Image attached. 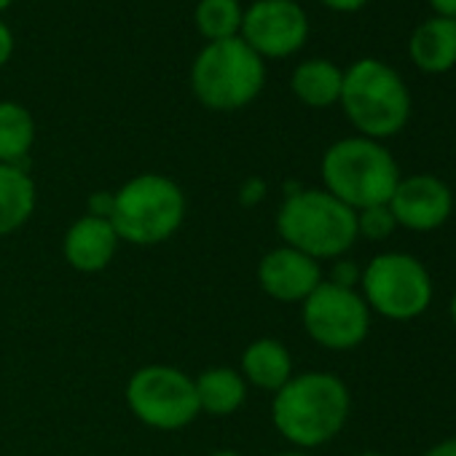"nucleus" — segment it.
<instances>
[{"label": "nucleus", "mask_w": 456, "mask_h": 456, "mask_svg": "<svg viewBox=\"0 0 456 456\" xmlns=\"http://www.w3.org/2000/svg\"><path fill=\"white\" fill-rule=\"evenodd\" d=\"M352 411L349 387L322 370L293 376L280 392H274L272 421L277 432L301 451L320 448L338 437Z\"/></svg>", "instance_id": "obj_1"}, {"label": "nucleus", "mask_w": 456, "mask_h": 456, "mask_svg": "<svg viewBox=\"0 0 456 456\" xmlns=\"http://www.w3.org/2000/svg\"><path fill=\"white\" fill-rule=\"evenodd\" d=\"M338 105L360 137L379 142L400 134L413 110L405 78L376 57H362L344 70Z\"/></svg>", "instance_id": "obj_2"}, {"label": "nucleus", "mask_w": 456, "mask_h": 456, "mask_svg": "<svg viewBox=\"0 0 456 456\" xmlns=\"http://www.w3.org/2000/svg\"><path fill=\"white\" fill-rule=\"evenodd\" d=\"M277 232L288 248L314 261H336L360 240L357 212L325 188H301L290 193L277 212Z\"/></svg>", "instance_id": "obj_3"}, {"label": "nucleus", "mask_w": 456, "mask_h": 456, "mask_svg": "<svg viewBox=\"0 0 456 456\" xmlns=\"http://www.w3.org/2000/svg\"><path fill=\"white\" fill-rule=\"evenodd\" d=\"M320 172L325 191L354 212L387 204L403 177L392 151L360 134L336 140L325 151Z\"/></svg>", "instance_id": "obj_4"}, {"label": "nucleus", "mask_w": 456, "mask_h": 456, "mask_svg": "<svg viewBox=\"0 0 456 456\" xmlns=\"http://www.w3.org/2000/svg\"><path fill=\"white\" fill-rule=\"evenodd\" d=\"M185 196L180 185L164 175H137L124 183L110 201L108 220L121 242L151 248L161 245L183 225Z\"/></svg>", "instance_id": "obj_5"}, {"label": "nucleus", "mask_w": 456, "mask_h": 456, "mask_svg": "<svg viewBox=\"0 0 456 456\" xmlns=\"http://www.w3.org/2000/svg\"><path fill=\"white\" fill-rule=\"evenodd\" d=\"M264 84L266 65L242 38L207 44L191 65L193 97L209 110H242L261 94Z\"/></svg>", "instance_id": "obj_6"}, {"label": "nucleus", "mask_w": 456, "mask_h": 456, "mask_svg": "<svg viewBox=\"0 0 456 456\" xmlns=\"http://www.w3.org/2000/svg\"><path fill=\"white\" fill-rule=\"evenodd\" d=\"M360 296L370 314L376 312L392 322H411L432 306L435 285L416 256L389 250L373 256L360 272Z\"/></svg>", "instance_id": "obj_7"}, {"label": "nucleus", "mask_w": 456, "mask_h": 456, "mask_svg": "<svg viewBox=\"0 0 456 456\" xmlns=\"http://www.w3.org/2000/svg\"><path fill=\"white\" fill-rule=\"evenodd\" d=\"M126 405L142 424L164 432L183 429L201 413L193 379L172 365H145L132 373Z\"/></svg>", "instance_id": "obj_8"}, {"label": "nucleus", "mask_w": 456, "mask_h": 456, "mask_svg": "<svg viewBox=\"0 0 456 456\" xmlns=\"http://www.w3.org/2000/svg\"><path fill=\"white\" fill-rule=\"evenodd\" d=\"M301 320L309 338L328 352H352L370 333V309L357 288L322 280L301 304Z\"/></svg>", "instance_id": "obj_9"}, {"label": "nucleus", "mask_w": 456, "mask_h": 456, "mask_svg": "<svg viewBox=\"0 0 456 456\" xmlns=\"http://www.w3.org/2000/svg\"><path fill=\"white\" fill-rule=\"evenodd\" d=\"M240 38L261 60H285L309 41V17L296 0H256L245 9Z\"/></svg>", "instance_id": "obj_10"}, {"label": "nucleus", "mask_w": 456, "mask_h": 456, "mask_svg": "<svg viewBox=\"0 0 456 456\" xmlns=\"http://www.w3.org/2000/svg\"><path fill=\"white\" fill-rule=\"evenodd\" d=\"M387 207L397 228H408V232H416V234H429L448 223L453 212V191L443 177L429 175V172H416V175L400 177Z\"/></svg>", "instance_id": "obj_11"}, {"label": "nucleus", "mask_w": 456, "mask_h": 456, "mask_svg": "<svg viewBox=\"0 0 456 456\" xmlns=\"http://www.w3.org/2000/svg\"><path fill=\"white\" fill-rule=\"evenodd\" d=\"M261 290L280 304H304L322 282L320 261L282 245L261 258L258 266Z\"/></svg>", "instance_id": "obj_12"}, {"label": "nucleus", "mask_w": 456, "mask_h": 456, "mask_svg": "<svg viewBox=\"0 0 456 456\" xmlns=\"http://www.w3.org/2000/svg\"><path fill=\"white\" fill-rule=\"evenodd\" d=\"M118 234L116 228L110 225L108 217L100 215H84L78 217L65 234L62 242V253L65 261L84 274H94L110 266L116 250H118Z\"/></svg>", "instance_id": "obj_13"}, {"label": "nucleus", "mask_w": 456, "mask_h": 456, "mask_svg": "<svg viewBox=\"0 0 456 456\" xmlns=\"http://www.w3.org/2000/svg\"><path fill=\"white\" fill-rule=\"evenodd\" d=\"M408 57L424 76H443L456 68V20L427 17L411 30Z\"/></svg>", "instance_id": "obj_14"}, {"label": "nucleus", "mask_w": 456, "mask_h": 456, "mask_svg": "<svg viewBox=\"0 0 456 456\" xmlns=\"http://www.w3.org/2000/svg\"><path fill=\"white\" fill-rule=\"evenodd\" d=\"M242 379L258 389L280 392L293 379V357L277 338H258L242 354Z\"/></svg>", "instance_id": "obj_15"}, {"label": "nucleus", "mask_w": 456, "mask_h": 456, "mask_svg": "<svg viewBox=\"0 0 456 456\" xmlns=\"http://www.w3.org/2000/svg\"><path fill=\"white\" fill-rule=\"evenodd\" d=\"M193 384L199 411L209 416H232L248 400V381L240 370L228 365L207 368L204 373H199V379H193Z\"/></svg>", "instance_id": "obj_16"}, {"label": "nucleus", "mask_w": 456, "mask_h": 456, "mask_svg": "<svg viewBox=\"0 0 456 456\" xmlns=\"http://www.w3.org/2000/svg\"><path fill=\"white\" fill-rule=\"evenodd\" d=\"M344 70L330 60H304L290 78V89L306 108H333L341 100Z\"/></svg>", "instance_id": "obj_17"}, {"label": "nucleus", "mask_w": 456, "mask_h": 456, "mask_svg": "<svg viewBox=\"0 0 456 456\" xmlns=\"http://www.w3.org/2000/svg\"><path fill=\"white\" fill-rule=\"evenodd\" d=\"M36 212V183L14 164H0V237L14 234Z\"/></svg>", "instance_id": "obj_18"}, {"label": "nucleus", "mask_w": 456, "mask_h": 456, "mask_svg": "<svg viewBox=\"0 0 456 456\" xmlns=\"http://www.w3.org/2000/svg\"><path fill=\"white\" fill-rule=\"evenodd\" d=\"M36 142V121L33 113L12 100L0 102V164H14L30 153Z\"/></svg>", "instance_id": "obj_19"}, {"label": "nucleus", "mask_w": 456, "mask_h": 456, "mask_svg": "<svg viewBox=\"0 0 456 456\" xmlns=\"http://www.w3.org/2000/svg\"><path fill=\"white\" fill-rule=\"evenodd\" d=\"M242 17L245 9L240 0H199L193 12L196 30L207 38V44L240 38Z\"/></svg>", "instance_id": "obj_20"}, {"label": "nucleus", "mask_w": 456, "mask_h": 456, "mask_svg": "<svg viewBox=\"0 0 456 456\" xmlns=\"http://www.w3.org/2000/svg\"><path fill=\"white\" fill-rule=\"evenodd\" d=\"M397 232V223L389 212L387 204L381 207H368L357 212V237L368 242H384Z\"/></svg>", "instance_id": "obj_21"}, {"label": "nucleus", "mask_w": 456, "mask_h": 456, "mask_svg": "<svg viewBox=\"0 0 456 456\" xmlns=\"http://www.w3.org/2000/svg\"><path fill=\"white\" fill-rule=\"evenodd\" d=\"M330 282L344 285V288H354V285L360 282V269H357V266H352V264H346V261H338V264H336V269H333Z\"/></svg>", "instance_id": "obj_22"}, {"label": "nucleus", "mask_w": 456, "mask_h": 456, "mask_svg": "<svg viewBox=\"0 0 456 456\" xmlns=\"http://www.w3.org/2000/svg\"><path fill=\"white\" fill-rule=\"evenodd\" d=\"M320 4L336 14H357L370 4V0H320Z\"/></svg>", "instance_id": "obj_23"}, {"label": "nucleus", "mask_w": 456, "mask_h": 456, "mask_svg": "<svg viewBox=\"0 0 456 456\" xmlns=\"http://www.w3.org/2000/svg\"><path fill=\"white\" fill-rule=\"evenodd\" d=\"M14 54V36L6 22H0V68H4Z\"/></svg>", "instance_id": "obj_24"}, {"label": "nucleus", "mask_w": 456, "mask_h": 456, "mask_svg": "<svg viewBox=\"0 0 456 456\" xmlns=\"http://www.w3.org/2000/svg\"><path fill=\"white\" fill-rule=\"evenodd\" d=\"M427 6L432 9L435 17L456 20V0H427Z\"/></svg>", "instance_id": "obj_25"}, {"label": "nucleus", "mask_w": 456, "mask_h": 456, "mask_svg": "<svg viewBox=\"0 0 456 456\" xmlns=\"http://www.w3.org/2000/svg\"><path fill=\"white\" fill-rule=\"evenodd\" d=\"M421 456H456V437H448V440L435 443V445L427 448Z\"/></svg>", "instance_id": "obj_26"}, {"label": "nucleus", "mask_w": 456, "mask_h": 456, "mask_svg": "<svg viewBox=\"0 0 456 456\" xmlns=\"http://www.w3.org/2000/svg\"><path fill=\"white\" fill-rule=\"evenodd\" d=\"M448 314H451V322L456 325V293H453L451 301H448Z\"/></svg>", "instance_id": "obj_27"}, {"label": "nucleus", "mask_w": 456, "mask_h": 456, "mask_svg": "<svg viewBox=\"0 0 456 456\" xmlns=\"http://www.w3.org/2000/svg\"><path fill=\"white\" fill-rule=\"evenodd\" d=\"M209 456H242V453H237V451H215Z\"/></svg>", "instance_id": "obj_28"}, {"label": "nucleus", "mask_w": 456, "mask_h": 456, "mask_svg": "<svg viewBox=\"0 0 456 456\" xmlns=\"http://www.w3.org/2000/svg\"><path fill=\"white\" fill-rule=\"evenodd\" d=\"M280 456H314V453H306V451H290V453H280Z\"/></svg>", "instance_id": "obj_29"}, {"label": "nucleus", "mask_w": 456, "mask_h": 456, "mask_svg": "<svg viewBox=\"0 0 456 456\" xmlns=\"http://www.w3.org/2000/svg\"><path fill=\"white\" fill-rule=\"evenodd\" d=\"M354 456H384V453H379V451H362V453H354Z\"/></svg>", "instance_id": "obj_30"}, {"label": "nucleus", "mask_w": 456, "mask_h": 456, "mask_svg": "<svg viewBox=\"0 0 456 456\" xmlns=\"http://www.w3.org/2000/svg\"><path fill=\"white\" fill-rule=\"evenodd\" d=\"M12 6V0H0V12H6Z\"/></svg>", "instance_id": "obj_31"}]
</instances>
